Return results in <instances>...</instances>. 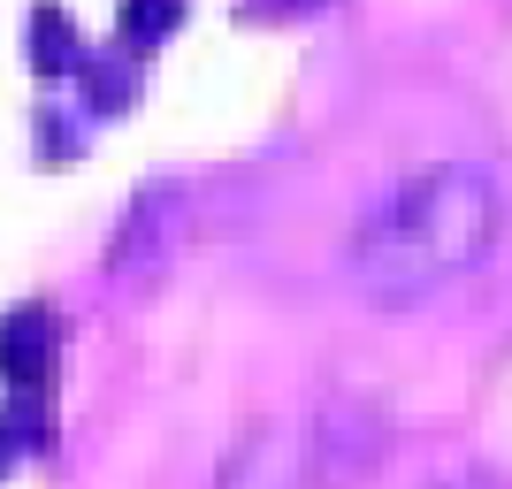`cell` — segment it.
Here are the masks:
<instances>
[{"instance_id":"cell-1","label":"cell","mask_w":512,"mask_h":489,"mask_svg":"<svg viewBox=\"0 0 512 489\" xmlns=\"http://www.w3.org/2000/svg\"><path fill=\"white\" fill-rule=\"evenodd\" d=\"M505 222V192L474 161H436V169L390 184L360 214V230L344 245V283L375 306H413V298L459 283L482 268Z\"/></svg>"},{"instance_id":"cell-2","label":"cell","mask_w":512,"mask_h":489,"mask_svg":"<svg viewBox=\"0 0 512 489\" xmlns=\"http://www.w3.org/2000/svg\"><path fill=\"white\" fill-rule=\"evenodd\" d=\"M299 482H306V428L291 421H260L222 467V489H299Z\"/></svg>"},{"instance_id":"cell-3","label":"cell","mask_w":512,"mask_h":489,"mask_svg":"<svg viewBox=\"0 0 512 489\" xmlns=\"http://www.w3.org/2000/svg\"><path fill=\"white\" fill-rule=\"evenodd\" d=\"M46 375H54V321H46V306H8L0 314V383L46 390Z\"/></svg>"},{"instance_id":"cell-4","label":"cell","mask_w":512,"mask_h":489,"mask_svg":"<svg viewBox=\"0 0 512 489\" xmlns=\"http://www.w3.org/2000/svg\"><path fill=\"white\" fill-rule=\"evenodd\" d=\"M23 46H31V69H39V77H62V69L85 62V54H77V31H69V16L54 8V0H39V8H31Z\"/></svg>"},{"instance_id":"cell-5","label":"cell","mask_w":512,"mask_h":489,"mask_svg":"<svg viewBox=\"0 0 512 489\" xmlns=\"http://www.w3.org/2000/svg\"><path fill=\"white\" fill-rule=\"evenodd\" d=\"M85 100H92V115H115V107L138 100V62H130V46L85 54Z\"/></svg>"},{"instance_id":"cell-6","label":"cell","mask_w":512,"mask_h":489,"mask_svg":"<svg viewBox=\"0 0 512 489\" xmlns=\"http://www.w3.org/2000/svg\"><path fill=\"white\" fill-rule=\"evenodd\" d=\"M176 23H184V0H123L115 31H123V46H161Z\"/></svg>"},{"instance_id":"cell-7","label":"cell","mask_w":512,"mask_h":489,"mask_svg":"<svg viewBox=\"0 0 512 489\" xmlns=\"http://www.w3.org/2000/svg\"><path fill=\"white\" fill-rule=\"evenodd\" d=\"M31 444V428H23V413H0V474L16 467V451Z\"/></svg>"},{"instance_id":"cell-8","label":"cell","mask_w":512,"mask_h":489,"mask_svg":"<svg viewBox=\"0 0 512 489\" xmlns=\"http://www.w3.org/2000/svg\"><path fill=\"white\" fill-rule=\"evenodd\" d=\"M253 8H260V16H276V8L291 16V8H314V0H253Z\"/></svg>"}]
</instances>
